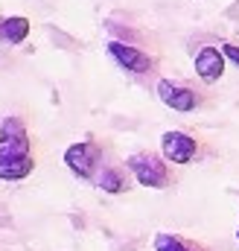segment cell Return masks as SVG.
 Segmentation results:
<instances>
[{"mask_svg": "<svg viewBox=\"0 0 239 251\" xmlns=\"http://www.w3.org/2000/svg\"><path fill=\"white\" fill-rule=\"evenodd\" d=\"M64 164L73 176L79 178H96V173L102 170V146L88 137V140H79V143H70L67 152H64Z\"/></svg>", "mask_w": 239, "mask_h": 251, "instance_id": "obj_3", "label": "cell"}, {"mask_svg": "<svg viewBox=\"0 0 239 251\" xmlns=\"http://www.w3.org/2000/svg\"><path fill=\"white\" fill-rule=\"evenodd\" d=\"M128 173L134 176V181L140 187H149V190H167L172 184V170H169V161L149 152V149H140L134 155H128L125 161Z\"/></svg>", "mask_w": 239, "mask_h": 251, "instance_id": "obj_2", "label": "cell"}, {"mask_svg": "<svg viewBox=\"0 0 239 251\" xmlns=\"http://www.w3.org/2000/svg\"><path fill=\"white\" fill-rule=\"evenodd\" d=\"M26 35H29V21L26 18H3V24H0V38L3 41H9V44H21V41H26Z\"/></svg>", "mask_w": 239, "mask_h": 251, "instance_id": "obj_9", "label": "cell"}, {"mask_svg": "<svg viewBox=\"0 0 239 251\" xmlns=\"http://www.w3.org/2000/svg\"><path fill=\"white\" fill-rule=\"evenodd\" d=\"M155 251H210L204 249L201 243L190 240V237H181V234H169V231H158L155 240H152Z\"/></svg>", "mask_w": 239, "mask_h": 251, "instance_id": "obj_8", "label": "cell"}, {"mask_svg": "<svg viewBox=\"0 0 239 251\" xmlns=\"http://www.w3.org/2000/svg\"><path fill=\"white\" fill-rule=\"evenodd\" d=\"M222 53H225V59H228V62H234L239 67V47H237V44H222Z\"/></svg>", "mask_w": 239, "mask_h": 251, "instance_id": "obj_11", "label": "cell"}, {"mask_svg": "<svg viewBox=\"0 0 239 251\" xmlns=\"http://www.w3.org/2000/svg\"><path fill=\"white\" fill-rule=\"evenodd\" d=\"M237 240H239V225H237Z\"/></svg>", "mask_w": 239, "mask_h": 251, "instance_id": "obj_12", "label": "cell"}, {"mask_svg": "<svg viewBox=\"0 0 239 251\" xmlns=\"http://www.w3.org/2000/svg\"><path fill=\"white\" fill-rule=\"evenodd\" d=\"M94 181H96V187H102L105 193H125L128 190V181H125V176L120 173L117 167H102Z\"/></svg>", "mask_w": 239, "mask_h": 251, "instance_id": "obj_10", "label": "cell"}, {"mask_svg": "<svg viewBox=\"0 0 239 251\" xmlns=\"http://www.w3.org/2000/svg\"><path fill=\"white\" fill-rule=\"evenodd\" d=\"M35 170L26 126L18 117L0 123V181H24Z\"/></svg>", "mask_w": 239, "mask_h": 251, "instance_id": "obj_1", "label": "cell"}, {"mask_svg": "<svg viewBox=\"0 0 239 251\" xmlns=\"http://www.w3.org/2000/svg\"><path fill=\"white\" fill-rule=\"evenodd\" d=\"M0 24H3V21H0Z\"/></svg>", "mask_w": 239, "mask_h": 251, "instance_id": "obj_13", "label": "cell"}, {"mask_svg": "<svg viewBox=\"0 0 239 251\" xmlns=\"http://www.w3.org/2000/svg\"><path fill=\"white\" fill-rule=\"evenodd\" d=\"M225 53L222 50H216V47H201L198 53H195V76L201 79V82H219L222 79V73H225Z\"/></svg>", "mask_w": 239, "mask_h": 251, "instance_id": "obj_7", "label": "cell"}, {"mask_svg": "<svg viewBox=\"0 0 239 251\" xmlns=\"http://www.w3.org/2000/svg\"><path fill=\"white\" fill-rule=\"evenodd\" d=\"M108 56H111L122 70H128V73H140V76L149 73V70L155 67V62H152L149 53H143L140 47L122 44V41H108Z\"/></svg>", "mask_w": 239, "mask_h": 251, "instance_id": "obj_6", "label": "cell"}, {"mask_svg": "<svg viewBox=\"0 0 239 251\" xmlns=\"http://www.w3.org/2000/svg\"><path fill=\"white\" fill-rule=\"evenodd\" d=\"M158 97L167 108L172 111H181V114H190L201 105V94L192 91L190 85H181V82H172V79H158Z\"/></svg>", "mask_w": 239, "mask_h": 251, "instance_id": "obj_5", "label": "cell"}, {"mask_svg": "<svg viewBox=\"0 0 239 251\" xmlns=\"http://www.w3.org/2000/svg\"><path fill=\"white\" fill-rule=\"evenodd\" d=\"M161 152L169 164H192L195 155H198V140L190 134V131H181V128H172V131H164L161 137Z\"/></svg>", "mask_w": 239, "mask_h": 251, "instance_id": "obj_4", "label": "cell"}]
</instances>
